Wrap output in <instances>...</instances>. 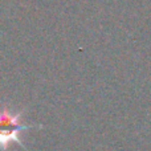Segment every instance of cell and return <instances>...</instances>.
<instances>
[{"label":"cell","mask_w":151,"mask_h":151,"mask_svg":"<svg viewBox=\"0 0 151 151\" xmlns=\"http://www.w3.org/2000/svg\"><path fill=\"white\" fill-rule=\"evenodd\" d=\"M24 110L21 111H11L8 107L0 110V150L5 151L11 143H16L23 147L25 151H29L24 146L20 138V134L24 130L29 129H42V125H24L21 123V117L24 115Z\"/></svg>","instance_id":"6da1fadb"}]
</instances>
